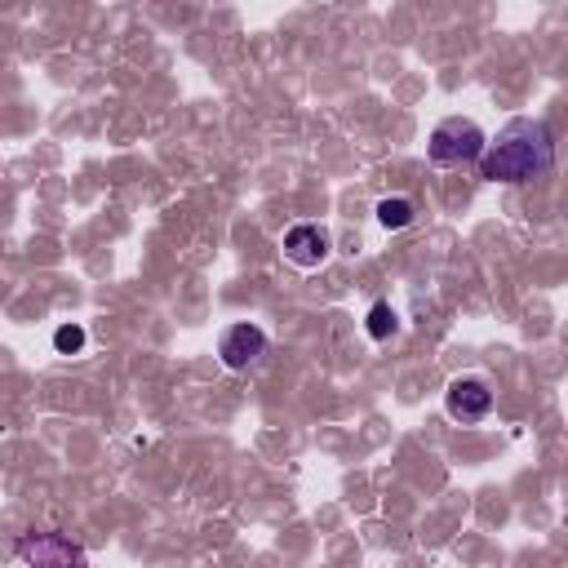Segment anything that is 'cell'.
<instances>
[{"label": "cell", "instance_id": "cell-1", "mask_svg": "<svg viewBox=\"0 0 568 568\" xmlns=\"http://www.w3.org/2000/svg\"><path fill=\"white\" fill-rule=\"evenodd\" d=\"M475 169H479V178L506 182V186H524V182L550 173L555 169L550 129L541 120H528V115L506 120V129L497 133V142L484 146V155L475 160Z\"/></svg>", "mask_w": 568, "mask_h": 568}, {"label": "cell", "instance_id": "cell-2", "mask_svg": "<svg viewBox=\"0 0 568 568\" xmlns=\"http://www.w3.org/2000/svg\"><path fill=\"white\" fill-rule=\"evenodd\" d=\"M484 146H488L484 129H479L475 120H462V115L439 120V124L430 129V138H426V155H430V164H439V169L475 164V160L484 155Z\"/></svg>", "mask_w": 568, "mask_h": 568}, {"label": "cell", "instance_id": "cell-3", "mask_svg": "<svg viewBox=\"0 0 568 568\" xmlns=\"http://www.w3.org/2000/svg\"><path fill=\"white\" fill-rule=\"evenodd\" d=\"M18 555L31 564V568H84V550H75L67 537L58 532H36V537H22L18 541Z\"/></svg>", "mask_w": 568, "mask_h": 568}, {"label": "cell", "instance_id": "cell-4", "mask_svg": "<svg viewBox=\"0 0 568 568\" xmlns=\"http://www.w3.org/2000/svg\"><path fill=\"white\" fill-rule=\"evenodd\" d=\"M444 408L453 422H484L488 408H493V390L484 377H457L448 390H444Z\"/></svg>", "mask_w": 568, "mask_h": 568}, {"label": "cell", "instance_id": "cell-5", "mask_svg": "<svg viewBox=\"0 0 568 568\" xmlns=\"http://www.w3.org/2000/svg\"><path fill=\"white\" fill-rule=\"evenodd\" d=\"M284 257H288L293 266H302V271L324 266V257H328V235H324L320 226H311V222H297V226L284 231Z\"/></svg>", "mask_w": 568, "mask_h": 568}, {"label": "cell", "instance_id": "cell-6", "mask_svg": "<svg viewBox=\"0 0 568 568\" xmlns=\"http://www.w3.org/2000/svg\"><path fill=\"white\" fill-rule=\"evenodd\" d=\"M262 351H266V333L257 324H231L217 342V355H222L226 368H248Z\"/></svg>", "mask_w": 568, "mask_h": 568}, {"label": "cell", "instance_id": "cell-7", "mask_svg": "<svg viewBox=\"0 0 568 568\" xmlns=\"http://www.w3.org/2000/svg\"><path fill=\"white\" fill-rule=\"evenodd\" d=\"M413 204L404 200V195H390V200H382L377 204V222L386 226V231H404V226H413Z\"/></svg>", "mask_w": 568, "mask_h": 568}, {"label": "cell", "instance_id": "cell-8", "mask_svg": "<svg viewBox=\"0 0 568 568\" xmlns=\"http://www.w3.org/2000/svg\"><path fill=\"white\" fill-rule=\"evenodd\" d=\"M364 328H368V337H373V342H386V337L399 328L395 306H390V302H373V311H368V324H364Z\"/></svg>", "mask_w": 568, "mask_h": 568}, {"label": "cell", "instance_id": "cell-9", "mask_svg": "<svg viewBox=\"0 0 568 568\" xmlns=\"http://www.w3.org/2000/svg\"><path fill=\"white\" fill-rule=\"evenodd\" d=\"M84 346V328L80 324H62L58 333H53V351H62V355H75Z\"/></svg>", "mask_w": 568, "mask_h": 568}]
</instances>
